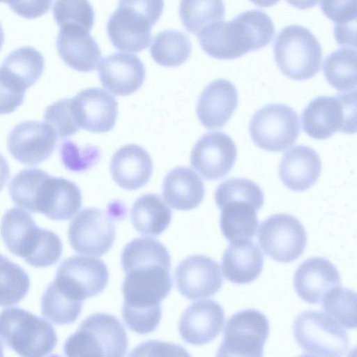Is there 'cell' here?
<instances>
[{
	"label": "cell",
	"mask_w": 357,
	"mask_h": 357,
	"mask_svg": "<svg viewBox=\"0 0 357 357\" xmlns=\"http://www.w3.org/2000/svg\"><path fill=\"white\" fill-rule=\"evenodd\" d=\"M121 265L126 273L122 316H162L160 303L173 284L165 245L152 238H135L124 247Z\"/></svg>",
	"instance_id": "1"
},
{
	"label": "cell",
	"mask_w": 357,
	"mask_h": 357,
	"mask_svg": "<svg viewBox=\"0 0 357 357\" xmlns=\"http://www.w3.org/2000/svg\"><path fill=\"white\" fill-rule=\"evenodd\" d=\"M8 190L16 206L55 220L70 219L82 204L81 191L74 182L38 168L18 172L10 180Z\"/></svg>",
	"instance_id": "2"
},
{
	"label": "cell",
	"mask_w": 357,
	"mask_h": 357,
	"mask_svg": "<svg viewBox=\"0 0 357 357\" xmlns=\"http://www.w3.org/2000/svg\"><path fill=\"white\" fill-rule=\"evenodd\" d=\"M275 35L271 18L259 10L241 13L231 21H216L198 33L202 50L211 57L231 60L260 50Z\"/></svg>",
	"instance_id": "3"
},
{
	"label": "cell",
	"mask_w": 357,
	"mask_h": 357,
	"mask_svg": "<svg viewBox=\"0 0 357 357\" xmlns=\"http://www.w3.org/2000/svg\"><path fill=\"white\" fill-rule=\"evenodd\" d=\"M0 233L8 250L32 266H52L62 254L60 238L52 231L38 227L32 216L22 209L13 208L4 213Z\"/></svg>",
	"instance_id": "4"
},
{
	"label": "cell",
	"mask_w": 357,
	"mask_h": 357,
	"mask_svg": "<svg viewBox=\"0 0 357 357\" xmlns=\"http://www.w3.org/2000/svg\"><path fill=\"white\" fill-rule=\"evenodd\" d=\"M0 340L22 356H44L57 344L52 325L40 317L20 307L0 312Z\"/></svg>",
	"instance_id": "5"
},
{
	"label": "cell",
	"mask_w": 357,
	"mask_h": 357,
	"mask_svg": "<svg viewBox=\"0 0 357 357\" xmlns=\"http://www.w3.org/2000/svg\"><path fill=\"white\" fill-rule=\"evenodd\" d=\"M128 347V337L121 323L109 314L95 313L68 337L63 351L68 356H123Z\"/></svg>",
	"instance_id": "6"
},
{
	"label": "cell",
	"mask_w": 357,
	"mask_h": 357,
	"mask_svg": "<svg viewBox=\"0 0 357 357\" xmlns=\"http://www.w3.org/2000/svg\"><path fill=\"white\" fill-rule=\"evenodd\" d=\"M275 63L280 70L294 80H306L320 70L321 47L307 28L289 25L281 30L273 45Z\"/></svg>",
	"instance_id": "7"
},
{
	"label": "cell",
	"mask_w": 357,
	"mask_h": 357,
	"mask_svg": "<svg viewBox=\"0 0 357 357\" xmlns=\"http://www.w3.org/2000/svg\"><path fill=\"white\" fill-rule=\"evenodd\" d=\"M356 89L335 96H319L311 100L301 114L303 131L319 140L336 132L354 134L356 131Z\"/></svg>",
	"instance_id": "8"
},
{
	"label": "cell",
	"mask_w": 357,
	"mask_h": 357,
	"mask_svg": "<svg viewBox=\"0 0 357 357\" xmlns=\"http://www.w3.org/2000/svg\"><path fill=\"white\" fill-rule=\"evenodd\" d=\"M293 334L307 356L340 357L346 355L349 340L344 328L326 313L302 312L294 320Z\"/></svg>",
	"instance_id": "9"
},
{
	"label": "cell",
	"mask_w": 357,
	"mask_h": 357,
	"mask_svg": "<svg viewBox=\"0 0 357 357\" xmlns=\"http://www.w3.org/2000/svg\"><path fill=\"white\" fill-rule=\"evenodd\" d=\"M297 113L283 104H270L257 110L249 125L250 135L260 149L283 151L291 146L299 135Z\"/></svg>",
	"instance_id": "10"
},
{
	"label": "cell",
	"mask_w": 357,
	"mask_h": 357,
	"mask_svg": "<svg viewBox=\"0 0 357 357\" xmlns=\"http://www.w3.org/2000/svg\"><path fill=\"white\" fill-rule=\"evenodd\" d=\"M269 331L268 320L260 311H239L227 321L217 356L260 357Z\"/></svg>",
	"instance_id": "11"
},
{
	"label": "cell",
	"mask_w": 357,
	"mask_h": 357,
	"mask_svg": "<svg viewBox=\"0 0 357 357\" xmlns=\"http://www.w3.org/2000/svg\"><path fill=\"white\" fill-rule=\"evenodd\" d=\"M258 242L264 252L272 259L290 263L303 253L307 234L303 225L294 216L278 213L261 222Z\"/></svg>",
	"instance_id": "12"
},
{
	"label": "cell",
	"mask_w": 357,
	"mask_h": 357,
	"mask_svg": "<svg viewBox=\"0 0 357 357\" xmlns=\"http://www.w3.org/2000/svg\"><path fill=\"white\" fill-rule=\"evenodd\" d=\"M108 280L109 271L102 260L73 256L59 265L54 282L69 296L84 301L102 292Z\"/></svg>",
	"instance_id": "13"
},
{
	"label": "cell",
	"mask_w": 357,
	"mask_h": 357,
	"mask_svg": "<svg viewBox=\"0 0 357 357\" xmlns=\"http://www.w3.org/2000/svg\"><path fill=\"white\" fill-rule=\"evenodd\" d=\"M115 227L103 211L94 207L83 209L70 223L68 239L79 254L100 257L112 246Z\"/></svg>",
	"instance_id": "14"
},
{
	"label": "cell",
	"mask_w": 357,
	"mask_h": 357,
	"mask_svg": "<svg viewBox=\"0 0 357 357\" xmlns=\"http://www.w3.org/2000/svg\"><path fill=\"white\" fill-rule=\"evenodd\" d=\"M237 149L227 134L213 131L204 135L194 145L190 155L192 167L208 181L225 177L233 167Z\"/></svg>",
	"instance_id": "15"
},
{
	"label": "cell",
	"mask_w": 357,
	"mask_h": 357,
	"mask_svg": "<svg viewBox=\"0 0 357 357\" xmlns=\"http://www.w3.org/2000/svg\"><path fill=\"white\" fill-rule=\"evenodd\" d=\"M57 135L45 122L26 121L16 125L7 141L12 156L26 165H36L47 160L54 152Z\"/></svg>",
	"instance_id": "16"
},
{
	"label": "cell",
	"mask_w": 357,
	"mask_h": 357,
	"mask_svg": "<svg viewBox=\"0 0 357 357\" xmlns=\"http://www.w3.org/2000/svg\"><path fill=\"white\" fill-rule=\"evenodd\" d=\"M76 123L85 130L104 133L113 129L118 115V102L109 93L100 88H89L71 98Z\"/></svg>",
	"instance_id": "17"
},
{
	"label": "cell",
	"mask_w": 357,
	"mask_h": 357,
	"mask_svg": "<svg viewBox=\"0 0 357 357\" xmlns=\"http://www.w3.org/2000/svg\"><path fill=\"white\" fill-rule=\"evenodd\" d=\"M175 281L178 291L191 300L214 295L223 282L218 264L202 255L182 261L176 268Z\"/></svg>",
	"instance_id": "18"
},
{
	"label": "cell",
	"mask_w": 357,
	"mask_h": 357,
	"mask_svg": "<svg viewBox=\"0 0 357 357\" xmlns=\"http://www.w3.org/2000/svg\"><path fill=\"white\" fill-rule=\"evenodd\" d=\"M225 320L221 305L212 299L192 303L183 313L178 331L183 340L193 345L213 341L221 332Z\"/></svg>",
	"instance_id": "19"
},
{
	"label": "cell",
	"mask_w": 357,
	"mask_h": 357,
	"mask_svg": "<svg viewBox=\"0 0 357 357\" xmlns=\"http://www.w3.org/2000/svg\"><path fill=\"white\" fill-rule=\"evenodd\" d=\"M102 86L116 96H128L137 91L146 77V68L134 54L116 52L103 58L98 67Z\"/></svg>",
	"instance_id": "20"
},
{
	"label": "cell",
	"mask_w": 357,
	"mask_h": 357,
	"mask_svg": "<svg viewBox=\"0 0 357 357\" xmlns=\"http://www.w3.org/2000/svg\"><path fill=\"white\" fill-rule=\"evenodd\" d=\"M238 105V95L229 80L219 79L209 83L200 94L196 112L207 129H220L231 119Z\"/></svg>",
	"instance_id": "21"
},
{
	"label": "cell",
	"mask_w": 357,
	"mask_h": 357,
	"mask_svg": "<svg viewBox=\"0 0 357 357\" xmlns=\"http://www.w3.org/2000/svg\"><path fill=\"white\" fill-rule=\"evenodd\" d=\"M294 287L305 302L316 304L321 301L327 291L341 286L337 268L328 259L314 257L305 260L296 271Z\"/></svg>",
	"instance_id": "22"
},
{
	"label": "cell",
	"mask_w": 357,
	"mask_h": 357,
	"mask_svg": "<svg viewBox=\"0 0 357 357\" xmlns=\"http://www.w3.org/2000/svg\"><path fill=\"white\" fill-rule=\"evenodd\" d=\"M56 49L63 61L79 72L96 70L101 58V50L89 31L75 25L60 28Z\"/></svg>",
	"instance_id": "23"
},
{
	"label": "cell",
	"mask_w": 357,
	"mask_h": 357,
	"mask_svg": "<svg viewBox=\"0 0 357 357\" xmlns=\"http://www.w3.org/2000/svg\"><path fill=\"white\" fill-rule=\"evenodd\" d=\"M152 25L135 12L121 6L107 23L109 39L117 50L137 53L147 48L151 39Z\"/></svg>",
	"instance_id": "24"
},
{
	"label": "cell",
	"mask_w": 357,
	"mask_h": 357,
	"mask_svg": "<svg viewBox=\"0 0 357 357\" xmlns=\"http://www.w3.org/2000/svg\"><path fill=\"white\" fill-rule=\"evenodd\" d=\"M110 172L115 183L127 190L144 187L153 173L150 155L142 147L127 144L118 149L110 162Z\"/></svg>",
	"instance_id": "25"
},
{
	"label": "cell",
	"mask_w": 357,
	"mask_h": 357,
	"mask_svg": "<svg viewBox=\"0 0 357 357\" xmlns=\"http://www.w3.org/2000/svg\"><path fill=\"white\" fill-rule=\"evenodd\" d=\"M321 162L318 153L305 145H296L282 155L279 175L285 187L302 192L309 189L321 174Z\"/></svg>",
	"instance_id": "26"
},
{
	"label": "cell",
	"mask_w": 357,
	"mask_h": 357,
	"mask_svg": "<svg viewBox=\"0 0 357 357\" xmlns=\"http://www.w3.org/2000/svg\"><path fill=\"white\" fill-rule=\"evenodd\" d=\"M264 266V256L250 239L231 242L221 261L225 278L232 283L243 284L256 280Z\"/></svg>",
	"instance_id": "27"
},
{
	"label": "cell",
	"mask_w": 357,
	"mask_h": 357,
	"mask_svg": "<svg viewBox=\"0 0 357 357\" xmlns=\"http://www.w3.org/2000/svg\"><path fill=\"white\" fill-rule=\"evenodd\" d=\"M204 192L202 180L190 167L174 168L163 181L164 199L176 210L188 211L197 208L203 201Z\"/></svg>",
	"instance_id": "28"
},
{
	"label": "cell",
	"mask_w": 357,
	"mask_h": 357,
	"mask_svg": "<svg viewBox=\"0 0 357 357\" xmlns=\"http://www.w3.org/2000/svg\"><path fill=\"white\" fill-rule=\"evenodd\" d=\"M45 67L43 54L31 47L10 52L0 66V76L17 91L25 93L41 77Z\"/></svg>",
	"instance_id": "29"
},
{
	"label": "cell",
	"mask_w": 357,
	"mask_h": 357,
	"mask_svg": "<svg viewBox=\"0 0 357 357\" xmlns=\"http://www.w3.org/2000/svg\"><path fill=\"white\" fill-rule=\"evenodd\" d=\"M220 227L224 237L230 242L252 238L259 221L253 204L246 201H231L219 207Z\"/></svg>",
	"instance_id": "30"
},
{
	"label": "cell",
	"mask_w": 357,
	"mask_h": 357,
	"mask_svg": "<svg viewBox=\"0 0 357 357\" xmlns=\"http://www.w3.org/2000/svg\"><path fill=\"white\" fill-rule=\"evenodd\" d=\"M172 213L162 198L155 194L139 197L131 209V221L135 229L144 235L158 236L172 220Z\"/></svg>",
	"instance_id": "31"
},
{
	"label": "cell",
	"mask_w": 357,
	"mask_h": 357,
	"mask_svg": "<svg viewBox=\"0 0 357 357\" xmlns=\"http://www.w3.org/2000/svg\"><path fill=\"white\" fill-rule=\"evenodd\" d=\"M192 45L189 37L174 29L158 33L153 38L150 53L153 59L165 67H177L190 56Z\"/></svg>",
	"instance_id": "32"
},
{
	"label": "cell",
	"mask_w": 357,
	"mask_h": 357,
	"mask_svg": "<svg viewBox=\"0 0 357 357\" xmlns=\"http://www.w3.org/2000/svg\"><path fill=\"white\" fill-rule=\"evenodd\" d=\"M326 79L338 91H352L356 86V50L348 47L331 52L324 60Z\"/></svg>",
	"instance_id": "33"
},
{
	"label": "cell",
	"mask_w": 357,
	"mask_h": 357,
	"mask_svg": "<svg viewBox=\"0 0 357 357\" xmlns=\"http://www.w3.org/2000/svg\"><path fill=\"white\" fill-rule=\"evenodd\" d=\"M320 6L324 15L335 24L336 41L356 47V0H321Z\"/></svg>",
	"instance_id": "34"
},
{
	"label": "cell",
	"mask_w": 357,
	"mask_h": 357,
	"mask_svg": "<svg viewBox=\"0 0 357 357\" xmlns=\"http://www.w3.org/2000/svg\"><path fill=\"white\" fill-rule=\"evenodd\" d=\"M222 0H181L179 16L185 29L197 34L209 24L224 20Z\"/></svg>",
	"instance_id": "35"
},
{
	"label": "cell",
	"mask_w": 357,
	"mask_h": 357,
	"mask_svg": "<svg viewBox=\"0 0 357 357\" xmlns=\"http://www.w3.org/2000/svg\"><path fill=\"white\" fill-rule=\"evenodd\" d=\"M83 301L75 299L63 292L53 281L41 298L43 317L56 325L73 323L79 317Z\"/></svg>",
	"instance_id": "36"
},
{
	"label": "cell",
	"mask_w": 357,
	"mask_h": 357,
	"mask_svg": "<svg viewBox=\"0 0 357 357\" xmlns=\"http://www.w3.org/2000/svg\"><path fill=\"white\" fill-rule=\"evenodd\" d=\"M30 279L19 265L0 254V306L17 304L29 291Z\"/></svg>",
	"instance_id": "37"
},
{
	"label": "cell",
	"mask_w": 357,
	"mask_h": 357,
	"mask_svg": "<svg viewBox=\"0 0 357 357\" xmlns=\"http://www.w3.org/2000/svg\"><path fill=\"white\" fill-rule=\"evenodd\" d=\"M321 301L326 314L343 328H356V294L354 291L335 287L327 291Z\"/></svg>",
	"instance_id": "38"
},
{
	"label": "cell",
	"mask_w": 357,
	"mask_h": 357,
	"mask_svg": "<svg viewBox=\"0 0 357 357\" xmlns=\"http://www.w3.org/2000/svg\"><path fill=\"white\" fill-rule=\"evenodd\" d=\"M214 198L218 208L231 201H246L260 209L264 203V195L260 187L252 181L244 178H229L216 188Z\"/></svg>",
	"instance_id": "39"
},
{
	"label": "cell",
	"mask_w": 357,
	"mask_h": 357,
	"mask_svg": "<svg viewBox=\"0 0 357 357\" xmlns=\"http://www.w3.org/2000/svg\"><path fill=\"white\" fill-rule=\"evenodd\" d=\"M52 11L60 28L75 25L91 31L93 26L95 13L89 0H56Z\"/></svg>",
	"instance_id": "40"
},
{
	"label": "cell",
	"mask_w": 357,
	"mask_h": 357,
	"mask_svg": "<svg viewBox=\"0 0 357 357\" xmlns=\"http://www.w3.org/2000/svg\"><path fill=\"white\" fill-rule=\"evenodd\" d=\"M59 154L66 169L73 172H82L90 169L100 158V151L97 146L86 145L79 147L69 139L62 142Z\"/></svg>",
	"instance_id": "41"
},
{
	"label": "cell",
	"mask_w": 357,
	"mask_h": 357,
	"mask_svg": "<svg viewBox=\"0 0 357 357\" xmlns=\"http://www.w3.org/2000/svg\"><path fill=\"white\" fill-rule=\"evenodd\" d=\"M44 121L60 138L72 136L80 128L72 112L71 98L59 100L49 105L44 114Z\"/></svg>",
	"instance_id": "42"
},
{
	"label": "cell",
	"mask_w": 357,
	"mask_h": 357,
	"mask_svg": "<svg viewBox=\"0 0 357 357\" xmlns=\"http://www.w3.org/2000/svg\"><path fill=\"white\" fill-rule=\"evenodd\" d=\"M164 6V0H119L118 5L144 17L152 26L160 17Z\"/></svg>",
	"instance_id": "43"
},
{
	"label": "cell",
	"mask_w": 357,
	"mask_h": 357,
	"mask_svg": "<svg viewBox=\"0 0 357 357\" xmlns=\"http://www.w3.org/2000/svg\"><path fill=\"white\" fill-rule=\"evenodd\" d=\"M24 95L13 89L0 77V114L13 112L23 103Z\"/></svg>",
	"instance_id": "44"
},
{
	"label": "cell",
	"mask_w": 357,
	"mask_h": 357,
	"mask_svg": "<svg viewBox=\"0 0 357 357\" xmlns=\"http://www.w3.org/2000/svg\"><path fill=\"white\" fill-rule=\"evenodd\" d=\"M10 176L9 165L0 153V191L3 190Z\"/></svg>",
	"instance_id": "45"
},
{
	"label": "cell",
	"mask_w": 357,
	"mask_h": 357,
	"mask_svg": "<svg viewBox=\"0 0 357 357\" xmlns=\"http://www.w3.org/2000/svg\"><path fill=\"white\" fill-rule=\"evenodd\" d=\"M31 0H0L1 3L8 4L11 10L20 15Z\"/></svg>",
	"instance_id": "46"
},
{
	"label": "cell",
	"mask_w": 357,
	"mask_h": 357,
	"mask_svg": "<svg viewBox=\"0 0 357 357\" xmlns=\"http://www.w3.org/2000/svg\"><path fill=\"white\" fill-rule=\"evenodd\" d=\"M291 6L301 10L309 9L316 6L319 0H286Z\"/></svg>",
	"instance_id": "47"
},
{
	"label": "cell",
	"mask_w": 357,
	"mask_h": 357,
	"mask_svg": "<svg viewBox=\"0 0 357 357\" xmlns=\"http://www.w3.org/2000/svg\"><path fill=\"white\" fill-rule=\"evenodd\" d=\"M252 3L259 7L268 8L277 4L280 0H250Z\"/></svg>",
	"instance_id": "48"
},
{
	"label": "cell",
	"mask_w": 357,
	"mask_h": 357,
	"mask_svg": "<svg viewBox=\"0 0 357 357\" xmlns=\"http://www.w3.org/2000/svg\"><path fill=\"white\" fill-rule=\"evenodd\" d=\"M3 42H4V32H3V27L0 23V50L3 46Z\"/></svg>",
	"instance_id": "49"
},
{
	"label": "cell",
	"mask_w": 357,
	"mask_h": 357,
	"mask_svg": "<svg viewBox=\"0 0 357 357\" xmlns=\"http://www.w3.org/2000/svg\"><path fill=\"white\" fill-rule=\"evenodd\" d=\"M3 345H2L1 342H0V356H3Z\"/></svg>",
	"instance_id": "50"
}]
</instances>
